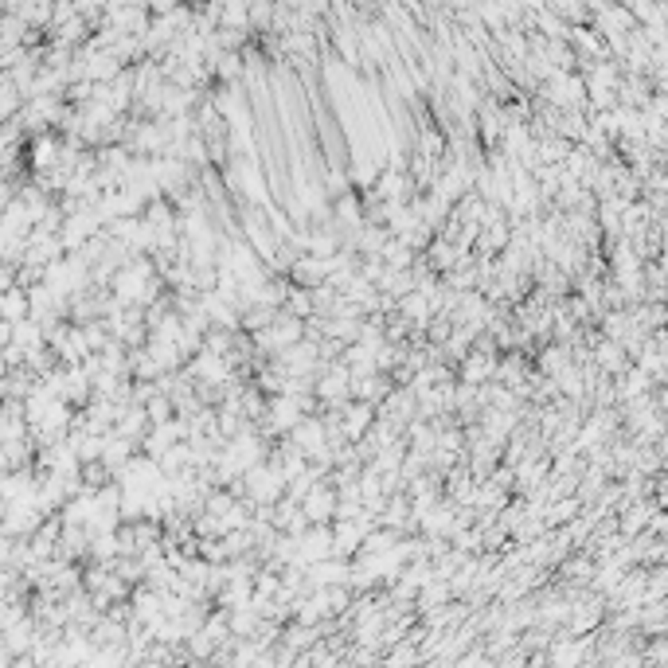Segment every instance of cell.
<instances>
[{
	"mask_svg": "<svg viewBox=\"0 0 668 668\" xmlns=\"http://www.w3.org/2000/svg\"><path fill=\"white\" fill-rule=\"evenodd\" d=\"M297 504H301V512H305L309 524H328L333 512H336V488H333V481H313L309 493H305Z\"/></svg>",
	"mask_w": 668,
	"mask_h": 668,
	"instance_id": "1",
	"label": "cell"
},
{
	"mask_svg": "<svg viewBox=\"0 0 668 668\" xmlns=\"http://www.w3.org/2000/svg\"><path fill=\"white\" fill-rule=\"evenodd\" d=\"M571 364V344H547L543 352H539V372L543 375H555L559 367H567Z\"/></svg>",
	"mask_w": 668,
	"mask_h": 668,
	"instance_id": "2",
	"label": "cell"
},
{
	"mask_svg": "<svg viewBox=\"0 0 668 668\" xmlns=\"http://www.w3.org/2000/svg\"><path fill=\"white\" fill-rule=\"evenodd\" d=\"M594 567H598V563L590 555H578V559H571V563H563V575H567L571 582H590Z\"/></svg>",
	"mask_w": 668,
	"mask_h": 668,
	"instance_id": "3",
	"label": "cell"
},
{
	"mask_svg": "<svg viewBox=\"0 0 668 668\" xmlns=\"http://www.w3.org/2000/svg\"><path fill=\"white\" fill-rule=\"evenodd\" d=\"M0 313H4V317H24V313H28V301H24L20 294L0 297Z\"/></svg>",
	"mask_w": 668,
	"mask_h": 668,
	"instance_id": "4",
	"label": "cell"
},
{
	"mask_svg": "<svg viewBox=\"0 0 668 668\" xmlns=\"http://www.w3.org/2000/svg\"><path fill=\"white\" fill-rule=\"evenodd\" d=\"M324 188H328L333 196H344V192H348V173H340V168H328V173H324Z\"/></svg>",
	"mask_w": 668,
	"mask_h": 668,
	"instance_id": "5",
	"label": "cell"
},
{
	"mask_svg": "<svg viewBox=\"0 0 668 668\" xmlns=\"http://www.w3.org/2000/svg\"><path fill=\"white\" fill-rule=\"evenodd\" d=\"M387 660H418V649H411V645H403V649H395Z\"/></svg>",
	"mask_w": 668,
	"mask_h": 668,
	"instance_id": "6",
	"label": "cell"
}]
</instances>
